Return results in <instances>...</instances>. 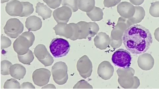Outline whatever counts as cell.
Wrapping results in <instances>:
<instances>
[{"instance_id":"26","label":"cell","mask_w":159,"mask_h":89,"mask_svg":"<svg viewBox=\"0 0 159 89\" xmlns=\"http://www.w3.org/2000/svg\"><path fill=\"white\" fill-rule=\"evenodd\" d=\"M10 0H1V3L2 4L4 3L9 1Z\"/></svg>"},{"instance_id":"10","label":"cell","mask_w":159,"mask_h":89,"mask_svg":"<svg viewBox=\"0 0 159 89\" xmlns=\"http://www.w3.org/2000/svg\"><path fill=\"white\" fill-rule=\"evenodd\" d=\"M57 35L62 36L67 38H71L73 35V28L71 23H60L53 28Z\"/></svg>"},{"instance_id":"23","label":"cell","mask_w":159,"mask_h":89,"mask_svg":"<svg viewBox=\"0 0 159 89\" xmlns=\"http://www.w3.org/2000/svg\"><path fill=\"white\" fill-rule=\"evenodd\" d=\"M21 89H35V87L30 82L24 83L20 85Z\"/></svg>"},{"instance_id":"22","label":"cell","mask_w":159,"mask_h":89,"mask_svg":"<svg viewBox=\"0 0 159 89\" xmlns=\"http://www.w3.org/2000/svg\"><path fill=\"white\" fill-rule=\"evenodd\" d=\"M11 42L8 37L4 36L1 37V49H7L11 46Z\"/></svg>"},{"instance_id":"9","label":"cell","mask_w":159,"mask_h":89,"mask_svg":"<svg viewBox=\"0 0 159 89\" xmlns=\"http://www.w3.org/2000/svg\"><path fill=\"white\" fill-rule=\"evenodd\" d=\"M72 11L70 8L66 6H62L55 9L53 13V16L57 23H66L71 16Z\"/></svg>"},{"instance_id":"20","label":"cell","mask_w":159,"mask_h":89,"mask_svg":"<svg viewBox=\"0 0 159 89\" xmlns=\"http://www.w3.org/2000/svg\"><path fill=\"white\" fill-rule=\"evenodd\" d=\"M78 0H62V5L70 7L74 12L78 10Z\"/></svg>"},{"instance_id":"17","label":"cell","mask_w":159,"mask_h":89,"mask_svg":"<svg viewBox=\"0 0 159 89\" xmlns=\"http://www.w3.org/2000/svg\"><path fill=\"white\" fill-rule=\"evenodd\" d=\"M21 3L23 6V11L20 17H26L30 16L34 11L33 5L29 2H21Z\"/></svg>"},{"instance_id":"16","label":"cell","mask_w":159,"mask_h":89,"mask_svg":"<svg viewBox=\"0 0 159 89\" xmlns=\"http://www.w3.org/2000/svg\"><path fill=\"white\" fill-rule=\"evenodd\" d=\"M18 57L19 61L25 65L30 64L34 59L33 53L30 49L29 50L28 53L25 54H18Z\"/></svg>"},{"instance_id":"24","label":"cell","mask_w":159,"mask_h":89,"mask_svg":"<svg viewBox=\"0 0 159 89\" xmlns=\"http://www.w3.org/2000/svg\"><path fill=\"white\" fill-rule=\"evenodd\" d=\"M42 89H56V87L53 84H50L48 85L42 87Z\"/></svg>"},{"instance_id":"2","label":"cell","mask_w":159,"mask_h":89,"mask_svg":"<svg viewBox=\"0 0 159 89\" xmlns=\"http://www.w3.org/2000/svg\"><path fill=\"white\" fill-rule=\"evenodd\" d=\"M35 40V36L32 32H24L14 42L13 46L14 51L20 55L26 54L30 48L32 46Z\"/></svg>"},{"instance_id":"15","label":"cell","mask_w":159,"mask_h":89,"mask_svg":"<svg viewBox=\"0 0 159 89\" xmlns=\"http://www.w3.org/2000/svg\"><path fill=\"white\" fill-rule=\"evenodd\" d=\"M36 13L45 20L51 17L52 11L47 5L39 2L36 6Z\"/></svg>"},{"instance_id":"21","label":"cell","mask_w":159,"mask_h":89,"mask_svg":"<svg viewBox=\"0 0 159 89\" xmlns=\"http://www.w3.org/2000/svg\"><path fill=\"white\" fill-rule=\"evenodd\" d=\"M48 6L53 9L59 7L61 3L62 0H43Z\"/></svg>"},{"instance_id":"8","label":"cell","mask_w":159,"mask_h":89,"mask_svg":"<svg viewBox=\"0 0 159 89\" xmlns=\"http://www.w3.org/2000/svg\"><path fill=\"white\" fill-rule=\"evenodd\" d=\"M51 75V72L48 69L40 68L36 70L32 75L33 82L38 86H44L49 82Z\"/></svg>"},{"instance_id":"12","label":"cell","mask_w":159,"mask_h":89,"mask_svg":"<svg viewBox=\"0 0 159 89\" xmlns=\"http://www.w3.org/2000/svg\"><path fill=\"white\" fill-rule=\"evenodd\" d=\"M139 66L144 70H149L153 68L154 59L150 54L146 53L141 55L138 59Z\"/></svg>"},{"instance_id":"6","label":"cell","mask_w":159,"mask_h":89,"mask_svg":"<svg viewBox=\"0 0 159 89\" xmlns=\"http://www.w3.org/2000/svg\"><path fill=\"white\" fill-rule=\"evenodd\" d=\"M24 25L16 18L9 19L4 28V32L7 36L12 38H16L22 33Z\"/></svg>"},{"instance_id":"18","label":"cell","mask_w":159,"mask_h":89,"mask_svg":"<svg viewBox=\"0 0 159 89\" xmlns=\"http://www.w3.org/2000/svg\"><path fill=\"white\" fill-rule=\"evenodd\" d=\"M11 62L7 60H4L1 62V74L3 75H9L10 69L12 66Z\"/></svg>"},{"instance_id":"1","label":"cell","mask_w":159,"mask_h":89,"mask_svg":"<svg viewBox=\"0 0 159 89\" xmlns=\"http://www.w3.org/2000/svg\"><path fill=\"white\" fill-rule=\"evenodd\" d=\"M123 40L127 49L136 55L145 53L153 42L150 31L139 25H132L127 28L124 33Z\"/></svg>"},{"instance_id":"14","label":"cell","mask_w":159,"mask_h":89,"mask_svg":"<svg viewBox=\"0 0 159 89\" xmlns=\"http://www.w3.org/2000/svg\"><path fill=\"white\" fill-rule=\"evenodd\" d=\"M10 74L12 77L20 80L24 78L26 74V69L22 65L16 64L12 65L10 69Z\"/></svg>"},{"instance_id":"4","label":"cell","mask_w":159,"mask_h":89,"mask_svg":"<svg viewBox=\"0 0 159 89\" xmlns=\"http://www.w3.org/2000/svg\"><path fill=\"white\" fill-rule=\"evenodd\" d=\"M67 67L65 62L61 61L55 63L52 67V73L55 82L59 85H64L68 79Z\"/></svg>"},{"instance_id":"13","label":"cell","mask_w":159,"mask_h":89,"mask_svg":"<svg viewBox=\"0 0 159 89\" xmlns=\"http://www.w3.org/2000/svg\"><path fill=\"white\" fill-rule=\"evenodd\" d=\"M42 26L41 19L37 16H30L26 19L25 27L29 31H37L40 30Z\"/></svg>"},{"instance_id":"25","label":"cell","mask_w":159,"mask_h":89,"mask_svg":"<svg viewBox=\"0 0 159 89\" xmlns=\"http://www.w3.org/2000/svg\"><path fill=\"white\" fill-rule=\"evenodd\" d=\"M155 36L156 39L159 42V28L155 30Z\"/></svg>"},{"instance_id":"19","label":"cell","mask_w":159,"mask_h":89,"mask_svg":"<svg viewBox=\"0 0 159 89\" xmlns=\"http://www.w3.org/2000/svg\"><path fill=\"white\" fill-rule=\"evenodd\" d=\"M4 89H20V83L15 79L11 78L7 80L4 85Z\"/></svg>"},{"instance_id":"11","label":"cell","mask_w":159,"mask_h":89,"mask_svg":"<svg viewBox=\"0 0 159 89\" xmlns=\"http://www.w3.org/2000/svg\"><path fill=\"white\" fill-rule=\"evenodd\" d=\"M6 11L11 16H20L23 11L22 3L18 0H12L7 4Z\"/></svg>"},{"instance_id":"5","label":"cell","mask_w":159,"mask_h":89,"mask_svg":"<svg viewBox=\"0 0 159 89\" xmlns=\"http://www.w3.org/2000/svg\"><path fill=\"white\" fill-rule=\"evenodd\" d=\"M132 57L126 50L118 49L112 55V61L115 66L120 68H127L130 66Z\"/></svg>"},{"instance_id":"7","label":"cell","mask_w":159,"mask_h":89,"mask_svg":"<svg viewBox=\"0 0 159 89\" xmlns=\"http://www.w3.org/2000/svg\"><path fill=\"white\" fill-rule=\"evenodd\" d=\"M34 54L38 61L45 67L51 66L54 61L52 55L44 45L38 44L35 48Z\"/></svg>"},{"instance_id":"3","label":"cell","mask_w":159,"mask_h":89,"mask_svg":"<svg viewBox=\"0 0 159 89\" xmlns=\"http://www.w3.org/2000/svg\"><path fill=\"white\" fill-rule=\"evenodd\" d=\"M70 45L67 41L62 38L53 39L49 48L53 56L56 58L66 56L70 50Z\"/></svg>"}]
</instances>
